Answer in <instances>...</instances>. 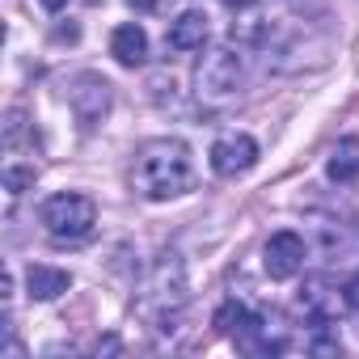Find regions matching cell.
Wrapping results in <instances>:
<instances>
[{"instance_id":"d6986e66","label":"cell","mask_w":359,"mask_h":359,"mask_svg":"<svg viewBox=\"0 0 359 359\" xmlns=\"http://www.w3.org/2000/svg\"><path fill=\"white\" fill-rule=\"evenodd\" d=\"M229 9H254V0H224Z\"/></svg>"},{"instance_id":"ba28073f","label":"cell","mask_w":359,"mask_h":359,"mask_svg":"<svg viewBox=\"0 0 359 359\" xmlns=\"http://www.w3.org/2000/svg\"><path fill=\"white\" fill-rule=\"evenodd\" d=\"M212 325L224 334V338H237L241 346H250L258 334H262V317L254 313V309H245L241 300H224L220 309H216V317H212Z\"/></svg>"},{"instance_id":"8fae6325","label":"cell","mask_w":359,"mask_h":359,"mask_svg":"<svg viewBox=\"0 0 359 359\" xmlns=\"http://www.w3.org/2000/svg\"><path fill=\"white\" fill-rule=\"evenodd\" d=\"M72 287V275L64 271V266H30L26 271V296L30 300H55V296H64Z\"/></svg>"},{"instance_id":"5bb4252c","label":"cell","mask_w":359,"mask_h":359,"mask_svg":"<svg viewBox=\"0 0 359 359\" xmlns=\"http://www.w3.org/2000/svg\"><path fill=\"white\" fill-rule=\"evenodd\" d=\"M266 30H271V22H262V18H245V22H233V34H237L241 43H262V39H266Z\"/></svg>"},{"instance_id":"7c38bea8","label":"cell","mask_w":359,"mask_h":359,"mask_svg":"<svg viewBox=\"0 0 359 359\" xmlns=\"http://www.w3.org/2000/svg\"><path fill=\"white\" fill-rule=\"evenodd\" d=\"M325 173H330V182H355V177H359V148L351 140L338 144L334 156H330V165H325Z\"/></svg>"},{"instance_id":"2e32d148","label":"cell","mask_w":359,"mask_h":359,"mask_svg":"<svg viewBox=\"0 0 359 359\" xmlns=\"http://www.w3.org/2000/svg\"><path fill=\"white\" fill-rule=\"evenodd\" d=\"M342 304L359 313V271H355V275H351V279L342 283Z\"/></svg>"},{"instance_id":"ac0fdd59","label":"cell","mask_w":359,"mask_h":359,"mask_svg":"<svg viewBox=\"0 0 359 359\" xmlns=\"http://www.w3.org/2000/svg\"><path fill=\"white\" fill-rule=\"evenodd\" d=\"M39 5H43V9H47V13H60V9H64V5H68V0H39Z\"/></svg>"},{"instance_id":"277c9868","label":"cell","mask_w":359,"mask_h":359,"mask_svg":"<svg viewBox=\"0 0 359 359\" xmlns=\"http://www.w3.org/2000/svg\"><path fill=\"white\" fill-rule=\"evenodd\" d=\"M241 81H245V60L233 47H212L195 68V93L208 106H220V102L237 97Z\"/></svg>"},{"instance_id":"30bf717a","label":"cell","mask_w":359,"mask_h":359,"mask_svg":"<svg viewBox=\"0 0 359 359\" xmlns=\"http://www.w3.org/2000/svg\"><path fill=\"white\" fill-rule=\"evenodd\" d=\"M110 55H114L123 68H140V64L148 60V34H144V26H135V22L118 26V30L110 34Z\"/></svg>"},{"instance_id":"3957f363","label":"cell","mask_w":359,"mask_h":359,"mask_svg":"<svg viewBox=\"0 0 359 359\" xmlns=\"http://www.w3.org/2000/svg\"><path fill=\"white\" fill-rule=\"evenodd\" d=\"M43 229L51 241L60 245H72V241H85L97 224V203L89 195H76V191H64V195H51L39 212Z\"/></svg>"},{"instance_id":"9c48e42d","label":"cell","mask_w":359,"mask_h":359,"mask_svg":"<svg viewBox=\"0 0 359 359\" xmlns=\"http://www.w3.org/2000/svg\"><path fill=\"white\" fill-rule=\"evenodd\" d=\"M208 34H212L208 13H203V9H187V13H177V18L169 22V34H165V39H169L173 51H203Z\"/></svg>"},{"instance_id":"6da1fadb","label":"cell","mask_w":359,"mask_h":359,"mask_svg":"<svg viewBox=\"0 0 359 359\" xmlns=\"http://www.w3.org/2000/svg\"><path fill=\"white\" fill-rule=\"evenodd\" d=\"M195 187V156L182 140L173 135H156L148 144L135 148L131 161V191L148 203H165L177 199Z\"/></svg>"},{"instance_id":"7a4b0ae2","label":"cell","mask_w":359,"mask_h":359,"mask_svg":"<svg viewBox=\"0 0 359 359\" xmlns=\"http://www.w3.org/2000/svg\"><path fill=\"white\" fill-rule=\"evenodd\" d=\"M187 292H191V283H187L182 254H177V250H161L152 271H148V279H144V287H140V313L148 321H156V330H169L165 321H173L177 313H182Z\"/></svg>"},{"instance_id":"8992f818","label":"cell","mask_w":359,"mask_h":359,"mask_svg":"<svg viewBox=\"0 0 359 359\" xmlns=\"http://www.w3.org/2000/svg\"><path fill=\"white\" fill-rule=\"evenodd\" d=\"M304 258H309V245L300 233L283 229V233H271V241L262 245V266L271 279H296L304 271Z\"/></svg>"},{"instance_id":"4fadbf2b","label":"cell","mask_w":359,"mask_h":359,"mask_svg":"<svg viewBox=\"0 0 359 359\" xmlns=\"http://www.w3.org/2000/svg\"><path fill=\"white\" fill-rule=\"evenodd\" d=\"M34 177H39V169H34V165H26V169L9 165V169H5V187H9V195H22L26 187H34Z\"/></svg>"},{"instance_id":"52a82bcc","label":"cell","mask_w":359,"mask_h":359,"mask_svg":"<svg viewBox=\"0 0 359 359\" xmlns=\"http://www.w3.org/2000/svg\"><path fill=\"white\" fill-rule=\"evenodd\" d=\"M208 156H212V169L220 177H241V173H250L258 165V140L245 135V131H229V135H220L212 144Z\"/></svg>"},{"instance_id":"5b68a950","label":"cell","mask_w":359,"mask_h":359,"mask_svg":"<svg viewBox=\"0 0 359 359\" xmlns=\"http://www.w3.org/2000/svg\"><path fill=\"white\" fill-rule=\"evenodd\" d=\"M110 102H114V85L97 72H81L72 85H68V106L76 114V123L85 131H93L106 114H110Z\"/></svg>"},{"instance_id":"9a60e30c","label":"cell","mask_w":359,"mask_h":359,"mask_svg":"<svg viewBox=\"0 0 359 359\" xmlns=\"http://www.w3.org/2000/svg\"><path fill=\"white\" fill-rule=\"evenodd\" d=\"M22 131H26V114L22 110H9V118H5V148H18Z\"/></svg>"},{"instance_id":"e0dca14e","label":"cell","mask_w":359,"mask_h":359,"mask_svg":"<svg viewBox=\"0 0 359 359\" xmlns=\"http://www.w3.org/2000/svg\"><path fill=\"white\" fill-rule=\"evenodd\" d=\"M127 5L140 9V13H152V9H156V0H127Z\"/></svg>"}]
</instances>
